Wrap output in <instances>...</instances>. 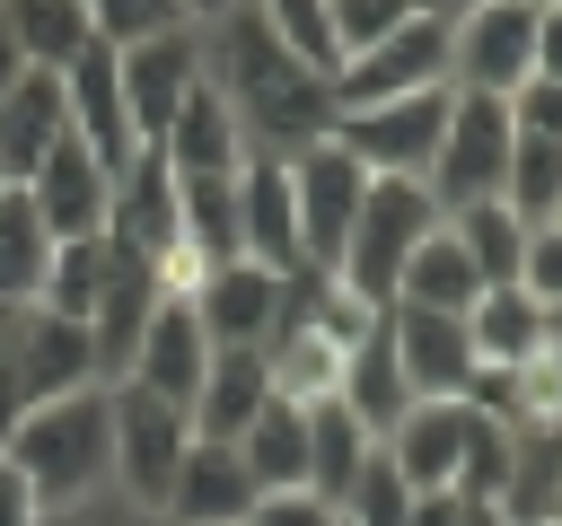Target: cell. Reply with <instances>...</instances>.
<instances>
[{
	"mask_svg": "<svg viewBox=\"0 0 562 526\" xmlns=\"http://www.w3.org/2000/svg\"><path fill=\"white\" fill-rule=\"evenodd\" d=\"M501 202L527 219V228H553L562 219V140H509V175H501Z\"/></svg>",
	"mask_w": 562,
	"mask_h": 526,
	"instance_id": "d6a6232c",
	"label": "cell"
},
{
	"mask_svg": "<svg viewBox=\"0 0 562 526\" xmlns=\"http://www.w3.org/2000/svg\"><path fill=\"white\" fill-rule=\"evenodd\" d=\"M61 105H70V140H79L88 158L123 167L132 149H149V140L132 132V105H123V61H114V44H88V53L61 70Z\"/></svg>",
	"mask_w": 562,
	"mask_h": 526,
	"instance_id": "e0dca14e",
	"label": "cell"
},
{
	"mask_svg": "<svg viewBox=\"0 0 562 526\" xmlns=\"http://www.w3.org/2000/svg\"><path fill=\"white\" fill-rule=\"evenodd\" d=\"M237 456H246L255 491H299V482H307V412L272 395V403L237 430Z\"/></svg>",
	"mask_w": 562,
	"mask_h": 526,
	"instance_id": "83f0119b",
	"label": "cell"
},
{
	"mask_svg": "<svg viewBox=\"0 0 562 526\" xmlns=\"http://www.w3.org/2000/svg\"><path fill=\"white\" fill-rule=\"evenodd\" d=\"M158 158H167L176 175H237V167H246V132H237V114H228V96H220L211 79L176 105V123L158 132Z\"/></svg>",
	"mask_w": 562,
	"mask_h": 526,
	"instance_id": "603a6c76",
	"label": "cell"
},
{
	"mask_svg": "<svg viewBox=\"0 0 562 526\" xmlns=\"http://www.w3.org/2000/svg\"><path fill=\"white\" fill-rule=\"evenodd\" d=\"M255 500H263V491H255L246 456L220 447V438H193L184 465H176V482H167V500H158V517H167V526H246Z\"/></svg>",
	"mask_w": 562,
	"mask_h": 526,
	"instance_id": "d6986e66",
	"label": "cell"
},
{
	"mask_svg": "<svg viewBox=\"0 0 562 526\" xmlns=\"http://www.w3.org/2000/svg\"><path fill=\"white\" fill-rule=\"evenodd\" d=\"M518 289L536 307H562V228H527V254H518Z\"/></svg>",
	"mask_w": 562,
	"mask_h": 526,
	"instance_id": "ab89813d",
	"label": "cell"
},
{
	"mask_svg": "<svg viewBox=\"0 0 562 526\" xmlns=\"http://www.w3.org/2000/svg\"><path fill=\"white\" fill-rule=\"evenodd\" d=\"M114 61H123V105H132V132L158 149V132L176 123V105L202 88V26L140 35V44H123Z\"/></svg>",
	"mask_w": 562,
	"mask_h": 526,
	"instance_id": "8fae6325",
	"label": "cell"
},
{
	"mask_svg": "<svg viewBox=\"0 0 562 526\" xmlns=\"http://www.w3.org/2000/svg\"><path fill=\"white\" fill-rule=\"evenodd\" d=\"M465 333H474V359L483 368H518L527 351H544V307L509 281V289H483L465 307Z\"/></svg>",
	"mask_w": 562,
	"mask_h": 526,
	"instance_id": "f546056e",
	"label": "cell"
},
{
	"mask_svg": "<svg viewBox=\"0 0 562 526\" xmlns=\"http://www.w3.org/2000/svg\"><path fill=\"white\" fill-rule=\"evenodd\" d=\"M0 526H44V500H35V482L0 456Z\"/></svg>",
	"mask_w": 562,
	"mask_h": 526,
	"instance_id": "7bdbcfd3",
	"label": "cell"
},
{
	"mask_svg": "<svg viewBox=\"0 0 562 526\" xmlns=\"http://www.w3.org/2000/svg\"><path fill=\"white\" fill-rule=\"evenodd\" d=\"M422 88H448V18H404L395 35H378L334 70V105H386Z\"/></svg>",
	"mask_w": 562,
	"mask_h": 526,
	"instance_id": "9c48e42d",
	"label": "cell"
},
{
	"mask_svg": "<svg viewBox=\"0 0 562 526\" xmlns=\"http://www.w3.org/2000/svg\"><path fill=\"white\" fill-rule=\"evenodd\" d=\"M553 228H562V219H553Z\"/></svg>",
	"mask_w": 562,
	"mask_h": 526,
	"instance_id": "f907efd6",
	"label": "cell"
},
{
	"mask_svg": "<svg viewBox=\"0 0 562 526\" xmlns=\"http://www.w3.org/2000/svg\"><path fill=\"white\" fill-rule=\"evenodd\" d=\"M237 254L263 272H299V202H290V158H246L237 167Z\"/></svg>",
	"mask_w": 562,
	"mask_h": 526,
	"instance_id": "ffe728a7",
	"label": "cell"
},
{
	"mask_svg": "<svg viewBox=\"0 0 562 526\" xmlns=\"http://www.w3.org/2000/svg\"><path fill=\"white\" fill-rule=\"evenodd\" d=\"M474 430H483V412H474L465 395H430V403H413L378 447L395 456V473H404L413 491H457V482H465V456H474Z\"/></svg>",
	"mask_w": 562,
	"mask_h": 526,
	"instance_id": "4fadbf2b",
	"label": "cell"
},
{
	"mask_svg": "<svg viewBox=\"0 0 562 526\" xmlns=\"http://www.w3.org/2000/svg\"><path fill=\"white\" fill-rule=\"evenodd\" d=\"M369 447H378V438H369L342 403H307V491H316V500L342 508V491H351V473H360Z\"/></svg>",
	"mask_w": 562,
	"mask_h": 526,
	"instance_id": "1f68e13d",
	"label": "cell"
},
{
	"mask_svg": "<svg viewBox=\"0 0 562 526\" xmlns=\"http://www.w3.org/2000/svg\"><path fill=\"white\" fill-rule=\"evenodd\" d=\"M536 79H562V0L536 9Z\"/></svg>",
	"mask_w": 562,
	"mask_h": 526,
	"instance_id": "ee69618b",
	"label": "cell"
},
{
	"mask_svg": "<svg viewBox=\"0 0 562 526\" xmlns=\"http://www.w3.org/2000/svg\"><path fill=\"white\" fill-rule=\"evenodd\" d=\"M228 9H246V0H184V18H193V26H211V18H228Z\"/></svg>",
	"mask_w": 562,
	"mask_h": 526,
	"instance_id": "bcb514c9",
	"label": "cell"
},
{
	"mask_svg": "<svg viewBox=\"0 0 562 526\" xmlns=\"http://www.w3.org/2000/svg\"><path fill=\"white\" fill-rule=\"evenodd\" d=\"M193 316H202V333H211V351H263V333H272V316H281V272H263V263H220L202 289H193Z\"/></svg>",
	"mask_w": 562,
	"mask_h": 526,
	"instance_id": "44dd1931",
	"label": "cell"
},
{
	"mask_svg": "<svg viewBox=\"0 0 562 526\" xmlns=\"http://www.w3.org/2000/svg\"><path fill=\"white\" fill-rule=\"evenodd\" d=\"M334 403H342V412H351V421H360L369 438H386V430H395V421H404V412L422 403V395L404 386V368H395L386 316H378V324H369V333L351 342V359H342V395H334Z\"/></svg>",
	"mask_w": 562,
	"mask_h": 526,
	"instance_id": "cb8c5ba5",
	"label": "cell"
},
{
	"mask_svg": "<svg viewBox=\"0 0 562 526\" xmlns=\"http://www.w3.org/2000/svg\"><path fill=\"white\" fill-rule=\"evenodd\" d=\"M97 281H105V237H61V245H53V272H44V298H35V307H53V316L88 324V307H97Z\"/></svg>",
	"mask_w": 562,
	"mask_h": 526,
	"instance_id": "836d02e7",
	"label": "cell"
},
{
	"mask_svg": "<svg viewBox=\"0 0 562 526\" xmlns=\"http://www.w3.org/2000/svg\"><path fill=\"white\" fill-rule=\"evenodd\" d=\"M263 403H272V368H263V351H211V377H202V395H193V438L237 447V430H246Z\"/></svg>",
	"mask_w": 562,
	"mask_h": 526,
	"instance_id": "d4e9b609",
	"label": "cell"
},
{
	"mask_svg": "<svg viewBox=\"0 0 562 526\" xmlns=\"http://www.w3.org/2000/svg\"><path fill=\"white\" fill-rule=\"evenodd\" d=\"M158 298H167L158 272L105 237V281H97V307H88V359H97V386H123V377H132V351H140Z\"/></svg>",
	"mask_w": 562,
	"mask_h": 526,
	"instance_id": "7c38bea8",
	"label": "cell"
},
{
	"mask_svg": "<svg viewBox=\"0 0 562 526\" xmlns=\"http://www.w3.org/2000/svg\"><path fill=\"white\" fill-rule=\"evenodd\" d=\"M246 526H342V508L299 482V491H263V500L246 508Z\"/></svg>",
	"mask_w": 562,
	"mask_h": 526,
	"instance_id": "60d3db41",
	"label": "cell"
},
{
	"mask_svg": "<svg viewBox=\"0 0 562 526\" xmlns=\"http://www.w3.org/2000/svg\"><path fill=\"white\" fill-rule=\"evenodd\" d=\"M105 237L123 254H140L158 272V289L176 298V272H184V210H176V167L158 149H132L114 167V210H105Z\"/></svg>",
	"mask_w": 562,
	"mask_h": 526,
	"instance_id": "5b68a950",
	"label": "cell"
},
{
	"mask_svg": "<svg viewBox=\"0 0 562 526\" xmlns=\"http://www.w3.org/2000/svg\"><path fill=\"white\" fill-rule=\"evenodd\" d=\"M255 18L316 70V79H334L342 70V53H334V18H325V0H255Z\"/></svg>",
	"mask_w": 562,
	"mask_h": 526,
	"instance_id": "d590c367",
	"label": "cell"
},
{
	"mask_svg": "<svg viewBox=\"0 0 562 526\" xmlns=\"http://www.w3.org/2000/svg\"><path fill=\"white\" fill-rule=\"evenodd\" d=\"M544 526H562V491H553V508H544Z\"/></svg>",
	"mask_w": 562,
	"mask_h": 526,
	"instance_id": "681fc988",
	"label": "cell"
},
{
	"mask_svg": "<svg viewBox=\"0 0 562 526\" xmlns=\"http://www.w3.org/2000/svg\"><path fill=\"white\" fill-rule=\"evenodd\" d=\"M0 368L26 403L44 395H70V386H97V359H88V324L53 316V307H18L9 316V342H0Z\"/></svg>",
	"mask_w": 562,
	"mask_h": 526,
	"instance_id": "5bb4252c",
	"label": "cell"
},
{
	"mask_svg": "<svg viewBox=\"0 0 562 526\" xmlns=\"http://www.w3.org/2000/svg\"><path fill=\"white\" fill-rule=\"evenodd\" d=\"M360 193H369V175H360V158L325 132V140H307L299 158H290V202H299V254L316 263V272H334V254H342V237H351V210H360Z\"/></svg>",
	"mask_w": 562,
	"mask_h": 526,
	"instance_id": "30bf717a",
	"label": "cell"
},
{
	"mask_svg": "<svg viewBox=\"0 0 562 526\" xmlns=\"http://www.w3.org/2000/svg\"><path fill=\"white\" fill-rule=\"evenodd\" d=\"M544 342H553V351H562V307H544Z\"/></svg>",
	"mask_w": 562,
	"mask_h": 526,
	"instance_id": "c3c4849f",
	"label": "cell"
},
{
	"mask_svg": "<svg viewBox=\"0 0 562 526\" xmlns=\"http://www.w3.org/2000/svg\"><path fill=\"white\" fill-rule=\"evenodd\" d=\"M501 105H509V132H527V140H562V79H518Z\"/></svg>",
	"mask_w": 562,
	"mask_h": 526,
	"instance_id": "f35d334b",
	"label": "cell"
},
{
	"mask_svg": "<svg viewBox=\"0 0 562 526\" xmlns=\"http://www.w3.org/2000/svg\"><path fill=\"white\" fill-rule=\"evenodd\" d=\"M26 61H18V44H9V18H0V96H9V79H18Z\"/></svg>",
	"mask_w": 562,
	"mask_h": 526,
	"instance_id": "f6af8a7d",
	"label": "cell"
},
{
	"mask_svg": "<svg viewBox=\"0 0 562 526\" xmlns=\"http://www.w3.org/2000/svg\"><path fill=\"white\" fill-rule=\"evenodd\" d=\"M386 316V342H395V368H404V386L430 403V395H465L474 386V333H465V316H439V307H378Z\"/></svg>",
	"mask_w": 562,
	"mask_h": 526,
	"instance_id": "9a60e30c",
	"label": "cell"
},
{
	"mask_svg": "<svg viewBox=\"0 0 562 526\" xmlns=\"http://www.w3.org/2000/svg\"><path fill=\"white\" fill-rule=\"evenodd\" d=\"M202 79L228 96V114H237V132H246V158H299V149L325 140L334 114H342V105H334V79H316V70L255 18V0L202 26Z\"/></svg>",
	"mask_w": 562,
	"mask_h": 526,
	"instance_id": "6da1fadb",
	"label": "cell"
},
{
	"mask_svg": "<svg viewBox=\"0 0 562 526\" xmlns=\"http://www.w3.org/2000/svg\"><path fill=\"white\" fill-rule=\"evenodd\" d=\"M18 193L35 202V219L53 228V245H61V237H105V210H114V167H105V158H88L79 140H53V158H44Z\"/></svg>",
	"mask_w": 562,
	"mask_h": 526,
	"instance_id": "ac0fdd59",
	"label": "cell"
},
{
	"mask_svg": "<svg viewBox=\"0 0 562 526\" xmlns=\"http://www.w3.org/2000/svg\"><path fill=\"white\" fill-rule=\"evenodd\" d=\"M448 228H457V245H465V263H474L483 289H509V281H518L527 219H518L509 202H465V210H448Z\"/></svg>",
	"mask_w": 562,
	"mask_h": 526,
	"instance_id": "4dcf8cb0",
	"label": "cell"
},
{
	"mask_svg": "<svg viewBox=\"0 0 562 526\" xmlns=\"http://www.w3.org/2000/svg\"><path fill=\"white\" fill-rule=\"evenodd\" d=\"M53 140H70V105H61V70H18L0 96V184H26Z\"/></svg>",
	"mask_w": 562,
	"mask_h": 526,
	"instance_id": "7402d4cb",
	"label": "cell"
},
{
	"mask_svg": "<svg viewBox=\"0 0 562 526\" xmlns=\"http://www.w3.org/2000/svg\"><path fill=\"white\" fill-rule=\"evenodd\" d=\"M536 79V9L527 0H483L448 26V88L465 96H509Z\"/></svg>",
	"mask_w": 562,
	"mask_h": 526,
	"instance_id": "ba28073f",
	"label": "cell"
},
{
	"mask_svg": "<svg viewBox=\"0 0 562 526\" xmlns=\"http://www.w3.org/2000/svg\"><path fill=\"white\" fill-rule=\"evenodd\" d=\"M105 395H114V491L132 508H158L193 447V421L176 403H158L149 386H105Z\"/></svg>",
	"mask_w": 562,
	"mask_h": 526,
	"instance_id": "52a82bcc",
	"label": "cell"
},
{
	"mask_svg": "<svg viewBox=\"0 0 562 526\" xmlns=\"http://www.w3.org/2000/svg\"><path fill=\"white\" fill-rule=\"evenodd\" d=\"M395 298H404V307H439V316H465V307L483 298V281H474V263H465V245H457V228H448V219L413 245V263H404V281H395Z\"/></svg>",
	"mask_w": 562,
	"mask_h": 526,
	"instance_id": "4316f807",
	"label": "cell"
},
{
	"mask_svg": "<svg viewBox=\"0 0 562 526\" xmlns=\"http://www.w3.org/2000/svg\"><path fill=\"white\" fill-rule=\"evenodd\" d=\"M325 18H334V53L351 61V53H369L378 35H395L404 18H422L413 0H325Z\"/></svg>",
	"mask_w": 562,
	"mask_h": 526,
	"instance_id": "74e56055",
	"label": "cell"
},
{
	"mask_svg": "<svg viewBox=\"0 0 562 526\" xmlns=\"http://www.w3.org/2000/svg\"><path fill=\"white\" fill-rule=\"evenodd\" d=\"M44 272H53V228L35 219L18 184H0V307H35Z\"/></svg>",
	"mask_w": 562,
	"mask_h": 526,
	"instance_id": "f1b7e54d",
	"label": "cell"
},
{
	"mask_svg": "<svg viewBox=\"0 0 562 526\" xmlns=\"http://www.w3.org/2000/svg\"><path fill=\"white\" fill-rule=\"evenodd\" d=\"M448 96L457 88H422V96H386V105H342L334 140L360 158V175H413L422 184L439 132H448Z\"/></svg>",
	"mask_w": 562,
	"mask_h": 526,
	"instance_id": "8992f818",
	"label": "cell"
},
{
	"mask_svg": "<svg viewBox=\"0 0 562 526\" xmlns=\"http://www.w3.org/2000/svg\"><path fill=\"white\" fill-rule=\"evenodd\" d=\"M88 26H97V44H140V35H167V26H193L184 18V0H88Z\"/></svg>",
	"mask_w": 562,
	"mask_h": 526,
	"instance_id": "8d00e7d4",
	"label": "cell"
},
{
	"mask_svg": "<svg viewBox=\"0 0 562 526\" xmlns=\"http://www.w3.org/2000/svg\"><path fill=\"white\" fill-rule=\"evenodd\" d=\"M0 456L35 482L44 517H53V508H79V500H97V491H114V395H105V386H70V395L26 403Z\"/></svg>",
	"mask_w": 562,
	"mask_h": 526,
	"instance_id": "7a4b0ae2",
	"label": "cell"
},
{
	"mask_svg": "<svg viewBox=\"0 0 562 526\" xmlns=\"http://www.w3.org/2000/svg\"><path fill=\"white\" fill-rule=\"evenodd\" d=\"M413 9H422V18H448V26H457V18H465V9H483V0H413Z\"/></svg>",
	"mask_w": 562,
	"mask_h": 526,
	"instance_id": "7dc6e473",
	"label": "cell"
},
{
	"mask_svg": "<svg viewBox=\"0 0 562 526\" xmlns=\"http://www.w3.org/2000/svg\"><path fill=\"white\" fill-rule=\"evenodd\" d=\"M439 228V202L413 184V175H369L360 210H351V237L334 254V281L360 298V307H395V281L413 263V245Z\"/></svg>",
	"mask_w": 562,
	"mask_h": 526,
	"instance_id": "3957f363",
	"label": "cell"
},
{
	"mask_svg": "<svg viewBox=\"0 0 562 526\" xmlns=\"http://www.w3.org/2000/svg\"><path fill=\"white\" fill-rule=\"evenodd\" d=\"M202 377H211V333H202L193 298H158V307H149V333H140V351H132V377H123V386H149L158 403H176V412L193 421V395H202Z\"/></svg>",
	"mask_w": 562,
	"mask_h": 526,
	"instance_id": "2e32d148",
	"label": "cell"
},
{
	"mask_svg": "<svg viewBox=\"0 0 562 526\" xmlns=\"http://www.w3.org/2000/svg\"><path fill=\"white\" fill-rule=\"evenodd\" d=\"M509 105L501 96H448V132H439V149H430V167H422V193L439 202V219L448 210H465V202H501V175H509Z\"/></svg>",
	"mask_w": 562,
	"mask_h": 526,
	"instance_id": "277c9868",
	"label": "cell"
},
{
	"mask_svg": "<svg viewBox=\"0 0 562 526\" xmlns=\"http://www.w3.org/2000/svg\"><path fill=\"white\" fill-rule=\"evenodd\" d=\"M0 18H9V44H18L26 70H70L97 44L88 0H0Z\"/></svg>",
	"mask_w": 562,
	"mask_h": 526,
	"instance_id": "484cf974",
	"label": "cell"
},
{
	"mask_svg": "<svg viewBox=\"0 0 562 526\" xmlns=\"http://www.w3.org/2000/svg\"><path fill=\"white\" fill-rule=\"evenodd\" d=\"M404 517H413V482L395 473L386 447H369L360 473H351V491H342V526H404Z\"/></svg>",
	"mask_w": 562,
	"mask_h": 526,
	"instance_id": "e575fe53",
	"label": "cell"
},
{
	"mask_svg": "<svg viewBox=\"0 0 562 526\" xmlns=\"http://www.w3.org/2000/svg\"><path fill=\"white\" fill-rule=\"evenodd\" d=\"M44 526H167L158 508H132L123 491H97V500H79V508H53Z\"/></svg>",
	"mask_w": 562,
	"mask_h": 526,
	"instance_id": "b9f144b4",
	"label": "cell"
}]
</instances>
